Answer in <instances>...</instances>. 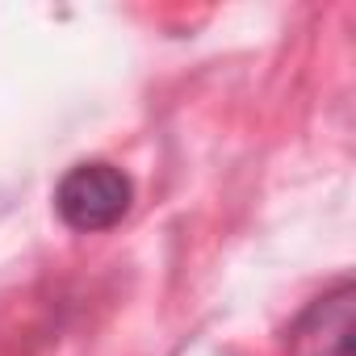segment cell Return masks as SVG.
I'll return each mask as SVG.
<instances>
[{"instance_id": "obj_1", "label": "cell", "mask_w": 356, "mask_h": 356, "mask_svg": "<svg viewBox=\"0 0 356 356\" xmlns=\"http://www.w3.org/2000/svg\"><path fill=\"white\" fill-rule=\"evenodd\" d=\"M130 202H134L130 176L105 159H88V163L67 168L63 181L55 185V210L80 235H97V231L118 227L126 218Z\"/></svg>"}, {"instance_id": "obj_2", "label": "cell", "mask_w": 356, "mask_h": 356, "mask_svg": "<svg viewBox=\"0 0 356 356\" xmlns=\"http://www.w3.org/2000/svg\"><path fill=\"white\" fill-rule=\"evenodd\" d=\"M356 331V289L339 281L323 298H314L298 323L289 327V356H352Z\"/></svg>"}]
</instances>
